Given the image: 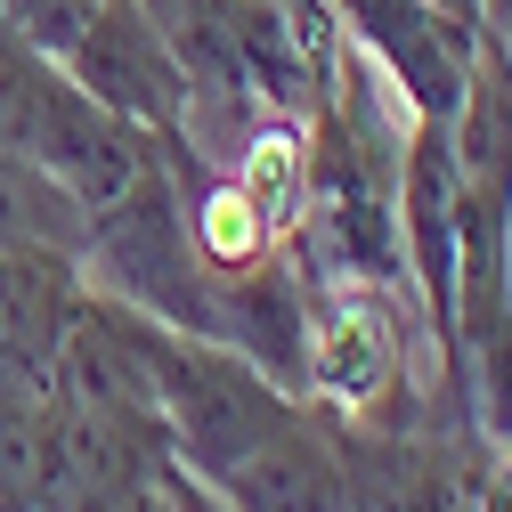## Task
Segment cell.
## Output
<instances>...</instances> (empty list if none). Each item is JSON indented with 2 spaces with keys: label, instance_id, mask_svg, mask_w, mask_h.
Here are the masks:
<instances>
[{
  "label": "cell",
  "instance_id": "cell-1",
  "mask_svg": "<svg viewBox=\"0 0 512 512\" xmlns=\"http://www.w3.org/2000/svg\"><path fill=\"white\" fill-rule=\"evenodd\" d=\"M147 382H155V423L179 472L220 480L244 447H261L301 399L285 391L277 374H261L244 350L179 334L163 317H147Z\"/></svg>",
  "mask_w": 512,
  "mask_h": 512
},
{
  "label": "cell",
  "instance_id": "cell-2",
  "mask_svg": "<svg viewBox=\"0 0 512 512\" xmlns=\"http://www.w3.org/2000/svg\"><path fill=\"white\" fill-rule=\"evenodd\" d=\"M90 285L147 309V317H163L179 334L220 342V277L196 261V244H187L171 155H155L122 196L90 204Z\"/></svg>",
  "mask_w": 512,
  "mask_h": 512
},
{
  "label": "cell",
  "instance_id": "cell-3",
  "mask_svg": "<svg viewBox=\"0 0 512 512\" xmlns=\"http://www.w3.org/2000/svg\"><path fill=\"white\" fill-rule=\"evenodd\" d=\"M301 399L326 415H407V301H399V285L301 261Z\"/></svg>",
  "mask_w": 512,
  "mask_h": 512
},
{
  "label": "cell",
  "instance_id": "cell-4",
  "mask_svg": "<svg viewBox=\"0 0 512 512\" xmlns=\"http://www.w3.org/2000/svg\"><path fill=\"white\" fill-rule=\"evenodd\" d=\"M57 66H66L74 90H90L106 114L139 122V131L179 155L196 147V74L179 66V49L155 33V17L139 9V0H98V9L82 17V33L57 49Z\"/></svg>",
  "mask_w": 512,
  "mask_h": 512
},
{
  "label": "cell",
  "instance_id": "cell-5",
  "mask_svg": "<svg viewBox=\"0 0 512 512\" xmlns=\"http://www.w3.org/2000/svg\"><path fill=\"white\" fill-rule=\"evenodd\" d=\"M342 41L366 57V66L391 82V98L407 114H456L472 57H480V25L447 17L439 0H334Z\"/></svg>",
  "mask_w": 512,
  "mask_h": 512
},
{
  "label": "cell",
  "instance_id": "cell-6",
  "mask_svg": "<svg viewBox=\"0 0 512 512\" xmlns=\"http://www.w3.org/2000/svg\"><path fill=\"white\" fill-rule=\"evenodd\" d=\"M220 496V512H350V464H342V439L326 407H293L261 447L204 480Z\"/></svg>",
  "mask_w": 512,
  "mask_h": 512
},
{
  "label": "cell",
  "instance_id": "cell-7",
  "mask_svg": "<svg viewBox=\"0 0 512 512\" xmlns=\"http://www.w3.org/2000/svg\"><path fill=\"white\" fill-rule=\"evenodd\" d=\"M90 277L33 261V252H0V391L49 399L57 382V350H66V326L82 309Z\"/></svg>",
  "mask_w": 512,
  "mask_h": 512
},
{
  "label": "cell",
  "instance_id": "cell-8",
  "mask_svg": "<svg viewBox=\"0 0 512 512\" xmlns=\"http://www.w3.org/2000/svg\"><path fill=\"white\" fill-rule=\"evenodd\" d=\"M0 252H33L90 277V204L25 147H0Z\"/></svg>",
  "mask_w": 512,
  "mask_h": 512
},
{
  "label": "cell",
  "instance_id": "cell-9",
  "mask_svg": "<svg viewBox=\"0 0 512 512\" xmlns=\"http://www.w3.org/2000/svg\"><path fill=\"white\" fill-rule=\"evenodd\" d=\"M74 98V82H66V66L0 9V147H25V155H41V139H49V122H57V106Z\"/></svg>",
  "mask_w": 512,
  "mask_h": 512
},
{
  "label": "cell",
  "instance_id": "cell-10",
  "mask_svg": "<svg viewBox=\"0 0 512 512\" xmlns=\"http://www.w3.org/2000/svg\"><path fill=\"white\" fill-rule=\"evenodd\" d=\"M0 9H9V17H17V25H25L41 49H49V57H57V49H66V41L82 33V17L98 9V0H0Z\"/></svg>",
  "mask_w": 512,
  "mask_h": 512
},
{
  "label": "cell",
  "instance_id": "cell-11",
  "mask_svg": "<svg viewBox=\"0 0 512 512\" xmlns=\"http://www.w3.org/2000/svg\"><path fill=\"white\" fill-rule=\"evenodd\" d=\"M269 9H285L293 33H309L317 49H342V25H334V0H269Z\"/></svg>",
  "mask_w": 512,
  "mask_h": 512
},
{
  "label": "cell",
  "instance_id": "cell-12",
  "mask_svg": "<svg viewBox=\"0 0 512 512\" xmlns=\"http://www.w3.org/2000/svg\"><path fill=\"white\" fill-rule=\"evenodd\" d=\"M163 464H171V456H163ZM131 512H179V504H171V488H163V480H155V488H147V496H139V504H131Z\"/></svg>",
  "mask_w": 512,
  "mask_h": 512
},
{
  "label": "cell",
  "instance_id": "cell-13",
  "mask_svg": "<svg viewBox=\"0 0 512 512\" xmlns=\"http://www.w3.org/2000/svg\"><path fill=\"white\" fill-rule=\"evenodd\" d=\"M0 512H33V504H9V496H0Z\"/></svg>",
  "mask_w": 512,
  "mask_h": 512
},
{
  "label": "cell",
  "instance_id": "cell-14",
  "mask_svg": "<svg viewBox=\"0 0 512 512\" xmlns=\"http://www.w3.org/2000/svg\"><path fill=\"white\" fill-rule=\"evenodd\" d=\"M496 456H504V464H512V439H504V447H496Z\"/></svg>",
  "mask_w": 512,
  "mask_h": 512
}]
</instances>
